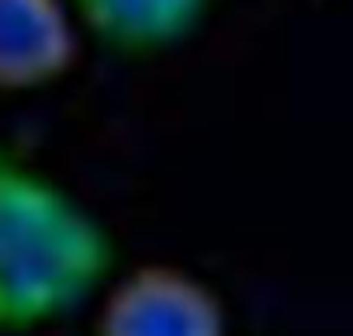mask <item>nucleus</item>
I'll use <instances>...</instances> for the list:
<instances>
[{
    "instance_id": "nucleus-3",
    "label": "nucleus",
    "mask_w": 353,
    "mask_h": 336,
    "mask_svg": "<svg viewBox=\"0 0 353 336\" xmlns=\"http://www.w3.org/2000/svg\"><path fill=\"white\" fill-rule=\"evenodd\" d=\"M77 59L70 0H0V94L56 83Z\"/></svg>"
},
{
    "instance_id": "nucleus-2",
    "label": "nucleus",
    "mask_w": 353,
    "mask_h": 336,
    "mask_svg": "<svg viewBox=\"0 0 353 336\" xmlns=\"http://www.w3.org/2000/svg\"><path fill=\"white\" fill-rule=\"evenodd\" d=\"M94 336H225V308L191 270L142 264L111 281Z\"/></svg>"
},
{
    "instance_id": "nucleus-4",
    "label": "nucleus",
    "mask_w": 353,
    "mask_h": 336,
    "mask_svg": "<svg viewBox=\"0 0 353 336\" xmlns=\"http://www.w3.org/2000/svg\"><path fill=\"white\" fill-rule=\"evenodd\" d=\"M205 0H70L77 21L125 49H149L191 28Z\"/></svg>"
},
{
    "instance_id": "nucleus-1",
    "label": "nucleus",
    "mask_w": 353,
    "mask_h": 336,
    "mask_svg": "<svg viewBox=\"0 0 353 336\" xmlns=\"http://www.w3.org/2000/svg\"><path fill=\"white\" fill-rule=\"evenodd\" d=\"M104 270L108 239L90 212L0 142V336L70 315Z\"/></svg>"
}]
</instances>
